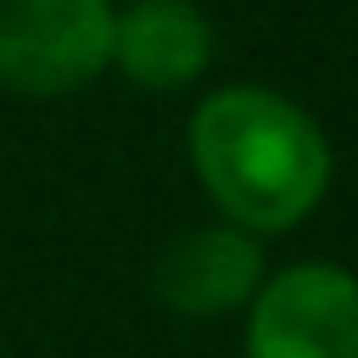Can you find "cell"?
<instances>
[{"label":"cell","mask_w":358,"mask_h":358,"mask_svg":"<svg viewBox=\"0 0 358 358\" xmlns=\"http://www.w3.org/2000/svg\"><path fill=\"white\" fill-rule=\"evenodd\" d=\"M190 168L218 207V224L246 235L296 229L330 190L336 157L308 106L268 84H224L213 90L185 129Z\"/></svg>","instance_id":"cell-1"},{"label":"cell","mask_w":358,"mask_h":358,"mask_svg":"<svg viewBox=\"0 0 358 358\" xmlns=\"http://www.w3.org/2000/svg\"><path fill=\"white\" fill-rule=\"evenodd\" d=\"M246 358H358V274L285 263L246 308Z\"/></svg>","instance_id":"cell-3"},{"label":"cell","mask_w":358,"mask_h":358,"mask_svg":"<svg viewBox=\"0 0 358 358\" xmlns=\"http://www.w3.org/2000/svg\"><path fill=\"white\" fill-rule=\"evenodd\" d=\"M112 0H0V90L56 101L112 67Z\"/></svg>","instance_id":"cell-2"},{"label":"cell","mask_w":358,"mask_h":358,"mask_svg":"<svg viewBox=\"0 0 358 358\" xmlns=\"http://www.w3.org/2000/svg\"><path fill=\"white\" fill-rule=\"evenodd\" d=\"M213 62V22L196 0H134L112 17V67L140 90H185Z\"/></svg>","instance_id":"cell-5"},{"label":"cell","mask_w":358,"mask_h":358,"mask_svg":"<svg viewBox=\"0 0 358 358\" xmlns=\"http://www.w3.org/2000/svg\"><path fill=\"white\" fill-rule=\"evenodd\" d=\"M268 280L263 241L235 224H196L173 235L151 263V296L179 319H224L252 308Z\"/></svg>","instance_id":"cell-4"}]
</instances>
